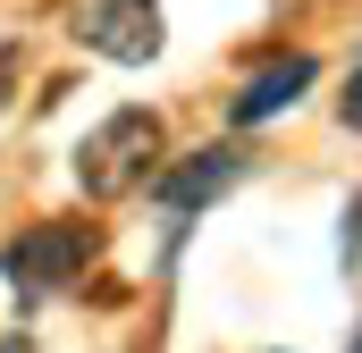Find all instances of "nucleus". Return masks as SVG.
I'll return each instance as SVG.
<instances>
[{"label": "nucleus", "instance_id": "f03ea898", "mask_svg": "<svg viewBox=\"0 0 362 353\" xmlns=\"http://www.w3.org/2000/svg\"><path fill=\"white\" fill-rule=\"evenodd\" d=\"M93 253H101L93 227H76V219H42V227H17V236L0 244V277L17 286V303H42V294H59L68 277H85Z\"/></svg>", "mask_w": 362, "mask_h": 353}, {"label": "nucleus", "instance_id": "7ed1b4c3", "mask_svg": "<svg viewBox=\"0 0 362 353\" xmlns=\"http://www.w3.org/2000/svg\"><path fill=\"white\" fill-rule=\"evenodd\" d=\"M68 34L101 51V59H118V68H144V59H160V42H169V25H160V0H76L68 8Z\"/></svg>", "mask_w": 362, "mask_h": 353}, {"label": "nucleus", "instance_id": "20e7f679", "mask_svg": "<svg viewBox=\"0 0 362 353\" xmlns=\"http://www.w3.org/2000/svg\"><path fill=\"white\" fill-rule=\"evenodd\" d=\"M236 176H245V152H228V143H202V152L169 160V169H152L144 185H152V202H160L169 219H194V210H211V202H219Z\"/></svg>", "mask_w": 362, "mask_h": 353}, {"label": "nucleus", "instance_id": "39448f33", "mask_svg": "<svg viewBox=\"0 0 362 353\" xmlns=\"http://www.w3.org/2000/svg\"><path fill=\"white\" fill-rule=\"evenodd\" d=\"M312 76H320V68H312V59L295 51V59H278V68H262L253 85L236 92V101H228V118H236V126H262V118H278V109H295Z\"/></svg>", "mask_w": 362, "mask_h": 353}, {"label": "nucleus", "instance_id": "423d86ee", "mask_svg": "<svg viewBox=\"0 0 362 353\" xmlns=\"http://www.w3.org/2000/svg\"><path fill=\"white\" fill-rule=\"evenodd\" d=\"M354 253H362V193L346 202V236H337V261H346V269H354Z\"/></svg>", "mask_w": 362, "mask_h": 353}, {"label": "nucleus", "instance_id": "9d476101", "mask_svg": "<svg viewBox=\"0 0 362 353\" xmlns=\"http://www.w3.org/2000/svg\"><path fill=\"white\" fill-rule=\"evenodd\" d=\"M354 353H362V328H354Z\"/></svg>", "mask_w": 362, "mask_h": 353}, {"label": "nucleus", "instance_id": "f257e3e1", "mask_svg": "<svg viewBox=\"0 0 362 353\" xmlns=\"http://www.w3.org/2000/svg\"><path fill=\"white\" fill-rule=\"evenodd\" d=\"M160 152H169L160 109H110L85 143H76V185H85L93 202H118V193H135L144 176L160 169Z\"/></svg>", "mask_w": 362, "mask_h": 353}, {"label": "nucleus", "instance_id": "6e6552de", "mask_svg": "<svg viewBox=\"0 0 362 353\" xmlns=\"http://www.w3.org/2000/svg\"><path fill=\"white\" fill-rule=\"evenodd\" d=\"M8 76H17V42H0V101H8Z\"/></svg>", "mask_w": 362, "mask_h": 353}, {"label": "nucleus", "instance_id": "0eeeda50", "mask_svg": "<svg viewBox=\"0 0 362 353\" xmlns=\"http://www.w3.org/2000/svg\"><path fill=\"white\" fill-rule=\"evenodd\" d=\"M337 118H346V135H362V68L346 76V92H337Z\"/></svg>", "mask_w": 362, "mask_h": 353}, {"label": "nucleus", "instance_id": "1a4fd4ad", "mask_svg": "<svg viewBox=\"0 0 362 353\" xmlns=\"http://www.w3.org/2000/svg\"><path fill=\"white\" fill-rule=\"evenodd\" d=\"M0 353H34V345H25V337H0Z\"/></svg>", "mask_w": 362, "mask_h": 353}]
</instances>
